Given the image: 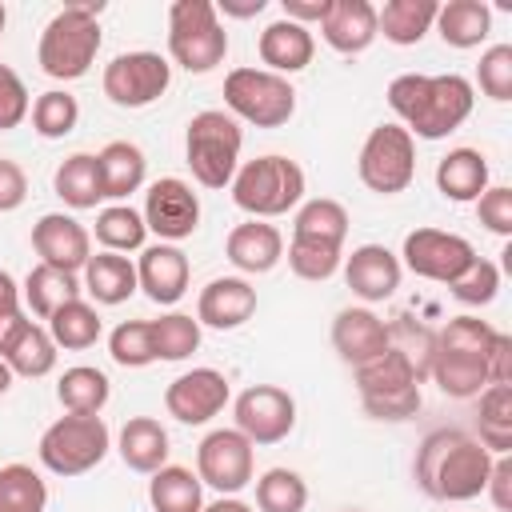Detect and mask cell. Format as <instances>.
Wrapping results in <instances>:
<instances>
[{
  "instance_id": "obj_1",
  "label": "cell",
  "mask_w": 512,
  "mask_h": 512,
  "mask_svg": "<svg viewBox=\"0 0 512 512\" xmlns=\"http://www.w3.org/2000/svg\"><path fill=\"white\" fill-rule=\"evenodd\" d=\"M476 92L460 72L424 76L404 72L388 84V108L400 116V128L416 140H444L472 116Z\"/></svg>"
},
{
  "instance_id": "obj_2",
  "label": "cell",
  "mask_w": 512,
  "mask_h": 512,
  "mask_svg": "<svg viewBox=\"0 0 512 512\" xmlns=\"http://www.w3.org/2000/svg\"><path fill=\"white\" fill-rule=\"evenodd\" d=\"M492 472V452L460 432V428H436L420 440L416 460H412V476L416 484L432 496V500H476L488 484Z\"/></svg>"
},
{
  "instance_id": "obj_3",
  "label": "cell",
  "mask_w": 512,
  "mask_h": 512,
  "mask_svg": "<svg viewBox=\"0 0 512 512\" xmlns=\"http://www.w3.org/2000/svg\"><path fill=\"white\" fill-rule=\"evenodd\" d=\"M496 328L480 316H452L436 332V356H432V380L444 396L472 400L488 388V348Z\"/></svg>"
},
{
  "instance_id": "obj_4",
  "label": "cell",
  "mask_w": 512,
  "mask_h": 512,
  "mask_svg": "<svg viewBox=\"0 0 512 512\" xmlns=\"http://www.w3.org/2000/svg\"><path fill=\"white\" fill-rule=\"evenodd\" d=\"M100 0L96 4H64L40 32L36 60L52 80H80L88 76L100 52Z\"/></svg>"
},
{
  "instance_id": "obj_5",
  "label": "cell",
  "mask_w": 512,
  "mask_h": 512,
  "mask_svg": "<svg viewBox=\"0 0 512 512\" xmlns=\"http://www.w3.org/2000/svg\"><path fill=\"white\" fill-rule=\"evenodd\" d=\"M240 148H244V128L236 116L220 108H204L188 120L184 156L200 188H228L240 168Z\"/></svg>"
},
{
  "instance_id": "obj_6",
  "label": "cell",
  "mask_w": 512,
  "mask_h": 512,
  "mask_svg": "<svg viewBox=\"0 0 512 512\" xmlns=\"http://www.w3.org/2000/svg\"><path fill=\"white\" fill-rule=\"evenodd\" d=\"M232 200L252 220H272L292 212L304 200V168L288 156H256L236 168L232 176Z\"/></svg>"
},
{
  "instance_id": "obj_7",
  "label": "cell",
  "mask_w": 512,
  "mask_h": 512,
  "mask_svg": "<svg viewBox=\"0 0 512 512\" xmlns=\"http://www.w3.org/2000/svg\"><path fill=\"white\" fill-rule=\"evenodd\" d=\"M168 56L184 72H212L228 56V32L212 0H176L168 8Z\"/></svg>"
},
{
  "instance_id": "obj_8",
  "label": "cell",
  "mask_w": 512,
  "mask_h": 512,
  "mask_svg": "<svg viewBox=\"0 0 512 512\" xmlns=\"http://www.w3.org/2000/svg\"><path fill=\"white\" fill-rule=\"evenodd\" d=\"M112 448V432L104 416H60L40 436V464L52 476H84L92 472Z\"/></svg>"
},
{
  "instance_id": "obj_9",
  "label": "cell",
  "mask_w": 512,
  "mask_h": 512,
  "mask_svg": "<svg viewBox=\"0 0 512 512\" xmlns=\"http://www.w3.org/2000/svg\"><path fill=\"white\" fill-rule=\"evenodd\" d=\"M224 104H228V116L244 124L280 128L296 112V88L268 68H232L224 76Z\"/></svg>"
},
{
  "instance_id": "obj_10",
  "label": "cell",
  "mask_w": 512,
  "mask_h": 512,
  "mask_svg": "<svg viewBox=\"0 0 512 512\" xmlns=\"http://www.w3.org/2000/svg\"><path fill=\"white\" fill-rule=\"evenodd\" d=\"M360 184L376 196H396L416 180V140L400 124H376L360 144Z\"/></svg>"
},
{
  "instance_id": "obj_11",
  "label": "cell",
  "mask_w": 512,
  "mask_h": 512,
  "mask_svg": "<svg viewBox=\"0 0 512 512\" xmlns=\"http://www.w3.org/2000/svg\"><path fill=\"white\" fill-rule=\"evenodd\" d=\"M104 96L116 108H148L172 84V64L160 52H120L104 68Z\"/></svg>"
},
{
  "instance_id": "obj_12",
  "label": "cell",
  "mask_w": 512,
  "mask_h": 512,
  "mask_svg": "<svg viewBox=\"0 0 512 512\" xmlns=\"http://www.w3.org/2000/svg\"><path fill=\"white\" fill-rule=\"evenodd\" d=\"M256 472V448L244 432L236 428H216L200 440L196 448V476L200 484L216 488L220 496H236L240 488L252 484Z\"/></svg>"
},
{
  "instance_id": "obj_13",
  "label": "cell",
  "mask_w": 512,
  "mask_h": 512,
  "mask_svg": "<svg viewBox=\"0 0 512 512\" xmlns=\"http://www.w3.org/2000/svg\"><path fill=\"white\" fill-rule=\"evenodd\" d=\"M472 260H476V248L464 236L440 232V228H412L400 248V268L436 284H452Z\"/></svg>"
},
{
  "instance_id": "obj_14",
  "label": "cell",
  "mask_w": 512,
  "mask_h": 512,
  "mask_svg": "<svg viewBox=\"0 0 512 512\" xmlns=\"http://www.w3.org/2000/svg\"><path fill=\"white\" fill-rule=\"evenodd\" d=\"M232 416H236V432H244L252 448L256 444L268 448L288 440V432L296 428V400L276 384H252L236 396Z\"/></svg>"
},
{
  "instance_id": "obj_15",
  "label": "cell",
  "mask_w": 512,
  "mask_h": 512,
  "mask_svg": "<svg viewBox=\"0 0 512 512\" xmlns=\"http://www.w3.org/2000/svg\"><path fill=\"white\" fill-rule=\"evenodd\" d=\"M140 216H144V228L160 236V244H176V240H188L200 228V196L192 192L188 180L160 176V180L148 184Z\"/></svg>"
},
{
  "instance_id": "obj_16",
  "label": "cell",
  "mask_w": 512,
  "mask_h": 512,
  "mask_svg": "<svg viewBox=\"0 0 512 512\" xmlns=\"http://www.w3.org/2000/svg\"><path fill=\"white\" fill-rule=\"evenodd\" d=\"M32 248L40 256V264L60 268V272H84L88 256H92V236L88 228L68 216V212H44L32 224Z\"/></svg>"
},
{
  "instance_id": "obj_17",
  "label": "cell",
  "mask_w": 512,
  "mask_h": 512,
  "mask_svg": "<svg viewBox=\"0 0 512 512\" xmlns=\"http://www.w3.org/2000/svg\"><path fill=\"white\" fill-rule=\"evenodd\" d=\"M228 404V376L216 368H192L180 372L164 388V408L180 424H208Z\"/></svg>"
},
{
  "instance_id": "obj_18",
  "label": "cell",
  "mask_w": 512,
  "mask_h": 512,
  "mask_svg": "<svg viewBox=\"0 0 512 512\" xmlns=\"http://www.w3.org/2000/svg\"><path fill=\"white\" fill-rule=\"evenodd\" d=\"M400 276H404L400 256L388 252L384 244H360V248H352V256L344 260V280H348V288H352L364 304L388 300V296L400 288Z\"/></svg>"
},
{
  "instance_id": "obj_19",
  "label": "cell",
  "mask_w": 512,
  "mask_h": 512,
  "mask_svg": "<svg viewBox=\"0 0 512 512\" xmlns=\"http://www.w3.org/2000/svg\"><path fill=\"white\" fill-rule=\"evenodd\" d=\"M188 256L176 244H152L136 260V284L152 304H176L188 292Z\"/></svg>"
},
{
  "instance_id": "obj_20",
  "label": "cell",
  "mask_w": 512,
  "mask_h": 512,
  "mask_svg": "<svg viewBox=\"0 0 512 512\" xmlns=\"http://www.w3.org/2000/svg\"><path fill=\"white\" fill-rule=\"evenodd\" d=\"M252 312H256V288L244 276H216L200 288L196 320L208 324V328L232 332L244 320H252Z\"/></svg>"
},
{
  "instance_id": "obj_21",
  "label": "cell",
  "mask_w": 512,
  "mask_h": 512,
  "mask_svg": "<svg viewBox=\"0 0 512 512\" xmlns=\"http://www.w3.org/2000/svg\"><path fill=\"white\" fill-rule=\"evenodd\" d=\"M332 348L344 364L360 368L388 348V324L372 308H340L332 320Z\"/></svg>"
},
{
  "instance_id": "obj_22",
  "label": "cell",
  "mask_w": 512,
  "mask_h": 512,
  "mask_svg": "<svg viewBox=\"0 0 512 512\" xmlns=\"http://www.w3.org/2000/svg\"><path fill=\"white\" fill-rule=\"evenodd\" d=\"M224 252H228V260H232L240 272L264 276V272H272V268L284 260V236H280V228L268 224V220H244V224H236V228L228 232Z\"/></svg>"
},
{
  "instance_id": "obj_23",
  "label": "cell",
  "mask_w": 512,
  "mask_h": 512,
  "mask_svg": "<svg viewBox=\"0 0 512 512\" xmlns=\"http://www.w3.org/2000/svg\"><path fill=\"white\" fill-rule=\"evenodd\" d=\"M320 36L340 56H356L376 40V8L368 0H332L320 20Z\"/></svg>"
},
{
  "instance_id": "obj_24",
  "label": "cell",
  "mask_w": 512,
  "mask_h": 512,
  "mask_svg": "<svg viewBox=\"0 0 512 512\" xmlns=\"http://www.w3.org/2000/svg\"><path fill=\"white\" fill-rule=\"evenodd\" d=\"M256 52H260V60L268 64V72H276V76L288 80L292 72H300V68L312 64V56H316V40H312V32H308L304 24L280 16V20H272V24L260 32Z\"/></svg>"
},
{
  "instance_id": "obj_25",
  "label": "cell",
  "mask_w": 512,
  "mask_h": 512,
  "mask_svg": "<svg viewBox=\"0 0 512 512\" xmlns=\"http://www.w3.org/2000/svg\"><path fill=\"white\" fill-rule=\"evenodd\" d=\"M96 164H100L104 200H124V196L140 192V184L148 176V160H144L140 144H132V140H108L96 152Z\"/></svg>"
},
{
  "instance_id": "obj_26",
  "label": "cell",
  "mask_w": 512,
  "mask_h": 512,
  "mask_svg": "<svg viewBox=\"0 0 512 512\" xmlns=\"http://www.w3.org/2000/svg\"><path fill=\"white\" fill-rule=\"evenodd\" d=\"M116 452H120V460L132 468V472H144V476H152L156 468H164L168 464V432H164V424L160 420H152V416H132L124 428H120V436H116Z\"/></svg>"
},
{
  "instance_id": "obj_27",
  "label": "cell",
  "mask_w": 512,
  "mask_h": 512,
  "mask_svg": "<svg viewBox=\"0 0 512 512\" xmlns=\"http://www.w3.org/2000/svg\"><path fill=\"white\" fill-rule=\"evenodd\" d=\"M136 264L120 252H92L84 264V292L96 304H124L128 296H136Z\"/></svg>"
},
{
  "instance_id": "obj_28",
  "label": "cell",
  "mask_w": 512,
  "mask_h": 512,
  "mask_svg": "<svg viewBox=\"0 0 512 512\" xmlns=\"http://www.w3.org/2000/svg\"><path fill=\"white\" fill-rule=\"evenodd\" d=\"M436 188L448 196V200H456V204H476L480 200V192L488 188V160H484V152H476V148H452L448 156H440V164H436Z\"/></svg>"
},
{
  "instance_id": "obj_29",
  "label": "cell",
  "mask_w": 512,
  "mask_h": 512,
  "mask_svg": "<svg viewBox=\"0 0 512 512\" xmlns=\"http://www.w3.org/2000/svg\"><path fill=\"white\" fill-rule=\"evenodd\" d=\"M56 340L48 336V328L44 324H36V320H24L20 324V332L8 340V348L0 352V360L12 368V376H24V380H40V376H48L52 368H56Z\"/></svg>"
},
{
  "instance_id": "obj_30",
  "label": "cell",
  "mask_w": 512,
  "mask_h": 512,
  "mask_svg": "<svg viewBox=\"0 0 512 512\" xmlns=\"http://www.w3.org/2000/svg\"><path fill=\"white\" fill-rule=\"evenodd\" d=\"M436 8V0H388L384 8H376V36L400 48L420 44L436 24Z\"/></svg>"
},
{
  "instance_id": "obj_31",
  "label": "cell",
  "mask_w": 512,
  "mask_h": 512,
  "mask_svg": "<svg viewBox=\"0 0 512 512\" xmlns=\"http://www.w3.org/2000/svg\"><path fill=\"white\" fill-rule=\"evenodd\" d=\"M436 32L448 48H476L492 32V8L480 0H448L436 8Z\"/></svg>"
},
{
  "instance_id": "obj_32",
  "label": "cell",
  "mask_w": 512,
  "mask_h": 512,
  "mask_svg": "<svg viewBox=\"0 0 512 512\" xmlns=\"http://www.w3.org/2000/svg\"><path fill=\"white\" fill-rule=\"evenodd\" d=\"M148 504L152 512H200L204 508V484L184 464H164L148 480Z\"/></svg>"
},
{
  "instance_id": "obj_33",
  "label": "cell",
  "mask_w": 512,
  "mask_h": 512,
  "mask_svg": "<svg viewBox=\"0 0 512 512\" xmlns=\"http://www.w3.org/2000/svg\"><path fill=\"white\" fill-rule=\"evenodd\" d=\"M52 188H56V196H60L68 208H76V212L96 208V204L104 200L96 156H92V152H72L68 160H60V168L52 172Z\"/></svg>"
},
{
  "instance_id": "obj_34",
  "label": "cell",
  "mask_w": 512,
  "mask_h": 512,
  "mask_svg": "<svg viewBox=\"0 0 512 512\" xmlns=\"http://www.w3.org/2000/svg\"><path fill=\"white\" fill-rule=\"evenodd\" d=\"M108 396H112V384H108V376H104L100 368H92V364H76V368H68V372L56 380V400H60L64 412H72V416H100L104 404H108Z\"/></svg>"
},
{
  "instance_id": "obj_35",
  "label": "cell",
  "mask_w": 512,
  "mask_h": 512,
  "mask_svg": "<svg viewBox=\"0 0 512 512\" xmlns=\"http://www.w3.org/2000/svg\"><path fill=\"white\" fill-rule=\"evenodd\" d=\"M80 280H76V272H60V268H48V264H36L28 276H24V304L40 316V320H48L52 312H60L68 300H80Z\"/></svg>"
},
{
  "instance_id": "obj_36",
  "label": "cell",
  "mask_w": 512,
  "mask_h": 512,
  "mask_svg": "<svg viewBox=\"0 0 512 512\" xmlns=\"http://www.w3.org/2000/svg\"><path fill=\"white\" fill-rule=\"evenodd\" d=\"M48 336L56 340V348H68V352H84L100 340V312L88 304V300H68L60 312L48 316Z\"/></svg>"
},
{
  "instance_id": "obj_37",
  "label": "cell",
  "mask_w": 512,
  "mask_h": 512,
  "mask_svg": "<svg viewBox=\"0 0 512 512\" xmlns=\"http://www.w3.org/2000/svg\"><path fill=\"white\" fill-rule=\"evenodd\" d=\"M492 456H508L512 448V384H488L480 392V436Z\"/></svg>"
},
{
  "instance_id": "obj_38",
  "label": "cell",
  "mask_w": 512,
  "mask_h": 512,
  "mask_svg": "<svg viewBox=\"0 0 512 512\" xmlns=\"http://www.w3.org/2000/svg\"><path fill=\"white\" fill-rule=\"evenodd\" d=\"M292 236L324 240V244H340V248H344V236H348V208H344L340 200L316 196V200H308V204L296 208Z\"/></svg>"
},
{
  "instance_id": "obj_39",
  "label": "cell",
  "mask_w": 512,
  "mask_h": 512,
  "mask_svg": "<svg viewBox=\"0 0 512 512\" xmlns=\"http://www.w3.org/2000/svg\"><path fill=\"white\" fill-rule=\"evenodd\" d=\"M48 484L32 464H4L0 468V512H44Z\"/></svg>"
},
{
  "instance_id": "obj_40",
  "label": "cell",
  "mask_w": 512,
  "mask_h": 512,
  "mask_svg": "<svg viewBox=\"0 0 512 512\" xmlns=\"http://www.w3.org/2000/svg\"><path fill=\"white\" fill-rule=\"evenodd\" d=\"M144 236H148V228H144V216L136 212V208H128V204H108V208H100V216H96V240L104 244V252H136V248H144Z\"/></svg>"
},
{
  "instance_id": "obj_41",
  "label": "cell",
  "mask_w": 512,
  "mask_h": 512,
  "mask_svg": "<svg viewBox=\"0 0 512 512\" xmlns=\"http://www.w3.org/2000/svg\"><path fill=\"white\" fill-rule=\"evenodd\" d=\"M352 372H356V392L360 396H380V392H400V388L420 384L416 372L408 368V360L396 348H384L376 360H368V364H360Z\"/></svg>"
},
{
  "instance_id": "obj_42",
  "label": "cell",
  "mask_w": 512,
  "mask_h": 512,
  "mask_svg": "<svg viewBox=\"0 0 512 512\" xmlns=\"http://www.w3.org/2000/svg\"><path fill=\"white\" fill-rule=\"evenodd\" d=\"M152 324V348L156 360H188L200 348V320H192L188 312H164Z\"/></svg>"
},
{
  "instance_id": "obj_43",
  "label": "cell",
  "mask_w": 512,
  "mask_h": 512,
  "mask_svg": "<svg viewBox=\"0 0 512 512\" xmlns=\"http://www.w3.org/2000/svg\"><path fill=\"white\" fill-rule=\"evenodd\" d=\"M388 348H396L408 368L416 372V380H428L432 372V356H436V332H428L424 324H416L412 316H396L388 324Z\"/></svg>"
},
{
  "instance_id": "obj_44",
  "label": "cell",
  "mask_w": 512,
  "mask_h": 512,
  "mask_svg": "<svg viewBox=\"0 0 512 512\" xmlns=\"http://www.w3.org/2000/svg\"><path fill=\"white\" fill-rule=\"evenodd\" d=\"M308 504V484L292 468H268L256 480V508L260 512H304Z\"/></svg>"
},
{
  "instance_id": "obj_45",
  "label": "cell",
  "mask_w": 512,
  "mask_h": 512,
  "mask_svg": "<svg viewBox=\"0 0 512 512\" xmlns=\"http://www.w3.org/2000/svg\"><path fill=\"white\" fill-rule=\"evenodd\" d=\"M76 120H80V104H76V96L64 92V88H48V92H40L36 104H32V128H36L44 140H64V136L76 128Z\"/></svg>"
},
{
  "instance_id": "obj_46",
  "label": "cell",
  "mask_w": 512,
  "mask_h": 512,
  "mask_svg": "<svg viewBox=\"0 0 512 512\" xmlns=\"http://www.w3.org/2000/svg\"><path fill=\"white\" fill-rule=\"evenodd\" d=\"M344 264V248L340 244H324V240H304V236H292L288 244V268L300 276V280H328L336 276V268Z\"/></svg>"
},
{
  "instance_id": "obj_47",
  "label": "cell",
  "mask_w": 512,
  "mask_h": 512,
  "mask_svg": "<svg viewBox=\"0 0 512 512\" xmlns=\"http://www.w3.org/2000/svg\"><path fill=\"white\" fill-rule=\"evenodd\" d=\"M108 356L120 364V368H144L156 360V348H152V324L148 320H124L112 328L108 336Z\"/></svg>"
},
{
  "instance_id": "obj_48",
  "label": "cell",
  "mask_w": 512,
  "mask_h": 512,
  "mask_svg": "<svg viewBox=\"0 0 512 512\" xmlns=\"http://www.w3.org/2000/svg\"><path fill=\"white\" fill-rule=\"evenodd\" d=\"M452 296L460 300V304H472V308H480V304H492L496 300V292H500V268L492 264V260H484V256H476L452 284Z\"/></svg>"
},
{
  "instance_id": "obj_49",
  "label": "cell",
  "mask_w": 512,
  "mask_h": 512,
  "mask_svg": "<svg viewBox=\"0 0 512 512\" xmlns=\"http://www.w3.org/2000/svg\"><path fill=\"white\" fill-rule=\"evenodd\" d=\"M476 84L488 100L496 104H508L512 100V44H492L484 56H480V68H476Z\"/></svg>"
},
{
  "instance_id": "obj_50",
  "label": "cell",
  "mask_w": 512,
  "mask_h": 512,
  "mask_svg": "<svg viewBox=\"0 0 512 512\" xmlns=\"http://www.w3.org/2000/svg\"><path fill=\"white\" fill-rule=\"evenodd\" d=\"M360 404H364V412H368L372 420H408V416L420 412L424 396H420V384H412V388H400V392L360 396Z\"/></svg>"
},
{
  "instance_id": "obj_51",
  "label": "cell",
  "mask_w": 512,
  "mask_h": 512,
  "mask_svg": "<svg viewBox=\"0 0 512 512\" xmlns=\"http://www.w3.org/2000/svg\"><path fill=\"white\" fill-rule=\"evenodd\" d=\"M28 112H32V100H28L24 80L8 64H0V132L20 128Z\"/></svg>"
},
{
  "instance_id": "obj_52",
  "label": "cell",
  "mask_w": 512,
  "mask_h": 512,
  "mask_svg": "<svg viewBox=\"0 0 512 512\" xmlns=\"http://www.w3.org/2000/svg\"><path fill=\"white\" fill-rule=\"evenodd\" d=\"M476 216L488 232L496 236H512V188L508 184H492L480 192L476 200Z\"/></svg>"
},
{
  "instance_id": "obj_53",
  "label": "cell",
  "mask_w": 512,
  "mask_h": 512,
  "mask_svg": "<svg viewBox=\"0 0 512 512\" xmlns=\"http://www.w3.org/2000/svg\"><path fill=\"white\" fill-rule=\"evenodd\" d=\"M20 288H16V280L0 268V352L8 348V340L20 332V324H24V312H20Z\"/></svg>"
},
{
  "instance_id": "obj_54",
  "label": "cell",
  "mask_w": 512,
  "mask_h": 512,
  "mask_svg": "<svg viewBox=\"0 0 512 512\" xmlns=\"http://www.w3.org/2000/svg\"><path fill=\"white\" fill-rule=\"evenodd\" d=\"M28 200V176L16 160L0 156V212H16Z\"/></svg>"
},
{
  "instance_id": "obj_55",
  "label": "cell",
  "mask_w": 512,
  "mask_h": 512,
  "mask_svg": "<svg viewBox=\"0 0 512 512\" xmlns=\"http://www.w3.org/2000/svg\"><path fill=\"white\" fill-rule=\"evenodd\" d=\"M484 492L492 496V504H496L500 512L512 508V456H492V472H488Z\"/></svg>"
},
{
  "instance_id": "obj_56",
  "label": "cell",
  "mask_w": 512,
  "mask_h": 512,
  "mask_svg": "<svg viewBox=\"0 0 512 512\" xmlns=\"http://www.w3.org/2000/svg\"><path fill=\"white\" fill-rule=\"evenodd\" d=\"M488 384H512V336L496 332L488 348Z\"/></svg>"
},
{
  "instance_id": "obj_57",
  "label": "cell",
  "mask_w": 512,
  "mask_h": 512,
  "mask_svg": "<svg viewBox=\"0 0 512 512\" xmlns=\"http://www.w3.org/2000/svg\"><path fill=\"white\" fill-rule=\"evenodd\" d=\"M332 0H284V20H296V24H320L324 12H328Z\"/></svg>"
},
{
  "instance_id": "obj_58",
  "label": "cell",
  "mask_w": 512,
  "mask_h": 512,
  "mask_svg": "<svg viewBox=\"0 0 512 512\" xmlns=\"http://www.w3.org/2000/svg\"><path fill=\"white\" fill-rule=\"evenodd\" d=\"M264 4H268V0H220V8H216V12L236 16V20H248V16H260V12H264Z\"/></svg>"
},
{
  "instance_id": "obj_59",
  "label": "cell",
  "mask_w": 512,
  "mask_h": 512,
  "mask_svg": "<svg viewBox=\"0 0 512 512\" xmlns=\"http://www.w3.org/2000/svg\"><path fill=\"white\" fill-rule=\"evenodd\" d=\"M200 512H252L244 500H236V496H220V500H212V504H204Z\"/></svg>"
},
{
  "instance_id": "obj_60",
  "label": "cell",
  "mask_w": 512,
  "mask_h": 512,
  "mask_svg": "<svg viewBox=\"0 0 512 512\" xmlns=\"http://www.w3.org/2000/svg\"><path fill=\"white\" fill-rule=\"evenodd\" d=\"M12 380H16V376H12V368H8L4 360H0V396H8V388H12Z\"/></svg>"
},
{
  "instance_id": "obj_61",
  "label": "cell",
  "mask_w": 512,
  "mask_h": 512,
  "mask_svg": "<svg viewBox=\"0 0 512 512\" xmlns=\"http://www.w3.org/2000/svg\"><path fill=\"white\" fill-rule=\"evenodd\" d=\"M4 24H8V12H4V4H0V40H4Z\"/></svg>"
},
{
  "instance_id": "obj_62",
  "label": "cell",
  "mask_w": 512,
  "mask_h": 512,
  "mask_svg": "<svg viewBox=\"0 0 512 512\" xmlns=\"http://www.w3.org/2000/svg\"><path fill=\"white\" fill-rule=\"evenodd\" d=\"M348 512H360V508H348Z\"/></svg>"
}]
</instances>
